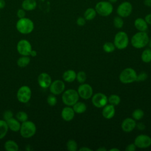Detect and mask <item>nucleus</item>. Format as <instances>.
I'll return each instance as SVG.
<instances>
[{
	"label": "nucleus",
	"mask_w": 151,
	"mask_h": 151,
	"mask_svg": "<svg viewBox=\"0 0 151 151\" xmlns=\"http://www.w3.org/2000/svg\"><path fill=\"white\" fill-rule=\"evenodd\" d=\"M130 41L133 47L140 49L148 44L149 38L146 31H139L132 36Z\"/></svg>",
	"instance_id": "nucleus-1"
},
{
	"label": "nucleus",
	"mask_w": 151,
	"mask_h": 151,
	"mask_svg": "<svg viewBox=\"0 0 151 151\" xmlns=\"http://www.w3.org/2000/svg\"><path fill=\"white\" fill-rule=\"evenodd\" d=\"M17 31L22 34H29L34 29V22L29 18L24 17L19 18L16 23Z\"/></svg>",
	"instance_id": "nucleus-2"
},
{
	"label": "nucleus",
	"mask_w": 151,
	"mask_h": 151,
	"mask_svg": "<svg viewBox=\"0 0 151 151\" xmlns=\"http://www.w3.org/2000/svg\"><path fill=\"white\" fill-rule=\"evenodd\" d=\"M36 131V125L32 121L27 120L22 122L21 124L19 132L21 136L24 138H31L35 134Z\"/></svg>",
	"instance_id": "nucleus-3"
},
{
	"label": "nucleus",
	"mask_w": 151,
	"mask_h": 151,
	"mask_svg": "<svg viewBox=\"0 0 151 151\" xmlns=\"http://www.w3.org/2000/svg\"><path fill=\"white\" fill-rule=\"evenodd\" d=\"M62 101L67 106H73L78 101L79 95L77 90L70 88L64 91L62 94Z\"/></svg>",
	"instance_id": "nucleus-4"
},
{
	"label": "nucleus",
	"mask_w": 151,
	"mask_h": 151,
	"mask_svg": "<svg viewBox=\"0 0 151 151\" xmlns=\"http://www.w3.org/2000/svg\"><path fill=\"white\" fill-rule=\"evenodd\" d=\"M137 73L132 68L127 67L122 71L119 75V80L123 84H129L136 81Z\"/></svg>",
	"instance_id": "nucleus-5"
},
{
	"label": "nucleus",
	"mask_w": 151,
	"mask_h": 151,
	"mask_svg": "<svg viewBox=\"0 0 151 151\" xmlns=\"http://www.w3.org/2000/svg\"><path fill=\"white\" fill-rule=\"evenodd\" d=\"M129 40L127 34L124 31L118 32L114 36V44L119 50L125 49L129 45Z\"/></svg>",
	"instance_id": "nucleus-6"
},
{
	"label": "nucleus",
	"mask_w": 151,
	"mask_h": 151,
	"mask_svg": "<svg viewBox=\"0 0 151 151\" xmlns=\"http://www.w3.org/2000/svg\"><path fill=\"white\" fill-rule=\"evenodd\" d=\"M96 12L101 16L107 17L111 14L113 7L110 2L100 1L95 6Z\"/></svg>",
	"instance_id": "nucleus-7"
},
{
	"label": "nucleus",
	"mask_w": 151,
	"mask_h": 151,
	"mask_svg": "<svg viewBox=\"0 0 151 151\" xmlns=\"http://www.w3.org/2000/svg\"><path fill=\"white\" fill-rule=\"evenodd\" d=\"M32 95V91L28 86H22L19 88L17 93V100L22 103H28L31 98Z\"/></svg>",
	"instance_id": "nucleus-8"
},
{
	"label": "nucleus",
	"mask_w": 151,
	"mask_h": 151,
	"mask_svg": "<svg viewBox=\"0 0 151 151\" xmlns=\"http://www.w3.org/2000/svg\"><path fill=\"white\" fill-rule=\"evenodd\" d=\"M32 50V45L31 43L27 40H21L17 43V50L18 52L21 55L29 56Z\"/></svg>",
	"instance_id": "nucleus-9"
},
{
	"label": "nucleus",
	"mask_w": 151,
	"mask_h": 151,
	"mask_svg": "<svg viewBox=\"0 0 151 151\" xmlns=\"http://www.w3.org/2000/svg\"><path fill=\"white\" fill-rule=\"evenodd\" d=\"M77 92L79 97L84 100L91 98L93 94L92 87L87 83H81L78 87Z\"/></svg>",
	"instance_id": "nucleus-10"
},
{
	"label": "nucleus",
	"mask_w": 151,
	"mask_h": 151,
	"mask_svg": "<svg viewBox=\"0 0 151 151\" xmlns=\"http://www.w3.org/2000/svg\"><path fill=\"white\" fill-rule=\"evenodd\" d=\"M134 143L137 148H147L151 145V137L147 134H139L136 137Z\"/></svg>",
	"instance_id": "nucleus-11"
},
{
	"label": "nucleus",
	"mask_w": 151,
	"mask_h": 151,
	"mask_svg": "<svg viewBox=\"0 0 151 151\" xmlns=\"http://www.w3.org/2000/svg\"><path fill=\"white\" fill-rule=\"evenodd\" d=\"M91 102L96 107L101 108L107 104L108 97L104 93H97L93 94L91 97Z\"/></svg>",
	"instance_id": "nucleus-12"
},
{
	"label": "nucleus",
	"mask_w": 151,
	"mask_h": 151,
	"mask_svg": "<svg viewBox=\"0 0 151 151\" xmlns=\"http://www.w3.org/2000/svg\"><path fill=\"white\" fill-rule=\"evenodd\" d=\"M132 11V4L127 1L121 3L117 9V13L122 18L129 17Z\"/></svg>",
	"instance_id": "nucleus-13"
},
{
	"label": "nucleus",
	"mask_w": 151,
	"mask_h": 151,
	"mask_svg": "<svg viewBox=\"0 0 151 151\" xmlns=\"http://www.w3.org/2000/svg\"><path fill=\"white\" fill-rule=\"evenodd\" d=\"M65 84L61 80H55L52 81L50 86V91L51 94L54 95H59L63 93L65 90Z\"/></svg>",
	"instance_id": "nucleus-14"
},
{
	"label": "nucleus",
	"mask_w": 151,
	"mask_h": 151,
	"mask_svg": "<svg viewBox=\"0 0 151 151\" xmlns=\"http://www.w3.org/2000/svg\"><path fill=\"white\" fill-rule=\"evenodd\" d=\"M37 81L39 86L42 88H47L50 87L52 83L51 76L47 73H41L38 76Z\"/></svg>",
	"instance_id": "nucleus-15"
},
{
	"label": "nucleus",
	"mask_w": 151,
	"mask_h": 151,
	"mask_svg": "<svg viewBox=\"0 0 151 151\" xmlns=\"http://www.w3.org/2000/svg\"><path fill=\"white\" fill-rule=\"evenodd\" d=\"M136 126V120L133 118L127 117L123 120L121 124V127L124 132L129 133L133 131Z\"/></svg>",
	"instance_id": "nucleus-16"
},
{
	"label": "nucleus",
	"mask_w": 151,
	"mask_h": 151,
	"mask_svg": "<svg viewBox=\"0 0 151 151\" xmlns=\"http://www.w3.org/2000/svg\"><path fill=\"white\" fill-rule=\"evenodd\" d=\"M61 116L64 120L66 122H69L73 119L75 116V112L73 107L67 106L63 109L61 113Z\"/></svg>",
	"instance_id": "nucleus-17"
},
{
	"label": "nucleus",
	"mask_w": 151,
	"mask_h": 151,
	"mask_svg": "<svg viewBox=\"0 0 151 151\" xmlns=\"http://www.w3.org/2000/svg\"><path fill=\"white\" fill-rule=\"evenodd\" d=\"M115 111L116 110L114 106L111 104H106L103 107L102 110V116L106 119H111L114 116Z\"/></svg>",
	"instance_id": "nucleus-18"
},
{
	"label": "nucleus",
	"mask_w": 151,
	"mask_h": 151,
	"mask_svg": "<svg viewBox=\"0 0 151 151\" xmlns=\"http://www.w3.org/2000/svg\"><path fill=\"white\" fill-rule=\"evenodd\" d=\"M6 122L8 126V129H10L11 131L15 132L19 131L21 124L20 123V122H19L17 119L12 117L7 120Z\"/></svg>",
	"instance_id": "nucleus-19"
},
{
	"label": "nucleus",
	"mask_w": 151,
	"mask_h": 151,
	"mask_svg": "<svg viewBox=\"0 0 151 151\" xmlns=\"http://www.w3.org/2000/svg\"><path fill=\"white\" fill-rule=\"evenodd\" d=\"M37 6L36 0H24L21 4V7L25 11L34 10Z\"/></svg>",
	"instance_id": "nucleus-20"
},
{
	"label": "nucleus",
	"mask_w": 151,
	"mask_h": 151,
	"mask_svg": "<svg viewBox=\"0 0 151 151\" xmlns=\"http://www.w3.org/2000/svg\"><path fill=\"white\" fill-rule=\"evenodd\" d=\"M134 25L139 31H146L148 28V24L146 21L142 18H137L134 21Z\"/></svg>",
	"instance_id": "nucleus-21"
},
{
	"label": "nucleus",
	"mask_w": 151,
	"mask_h": 151,
	"mask_svg": "<svg viewBox=\"0 0 151 151\" xmlns=\"http://www.w3.org/2000/svg\"><path fill=\"white\" fill-rule=\"evenodd\" d=\"M77 73L73 70H68L64 72L63 74V79L67 83H72L76 80Z\"/></svg>",
	"instance_id": "nucleus-22"
},
{
	"label": "nucleus",
	"mask_w": 151,
	"mask_h": 151,
	"mask_svg": "<svg viewBox=\"0 0 151 151\" xmlns=\"http://www.w3.org/2000/svg\"><path fill=\"white\" fill-rule=\"evenodd\" d=\"M73 109L75 113L81 114L84 113L87 110V106L84 102L77 101L73 106Z\"/></svg>",
	"instance_id": "nucleus-23"
},
{
	"label": "nucleus",
	"mask_w": 151,
	"mask_h": 151,
	"mask_svg": "<svg viewBox=\"0 0 151 151\" xmlns=\"http://www.w3.org/2000/svg\"><path fill=\"white\" fill-rule=\"evenodd\" d=\"M4 148L6 151H18V145L13 140H8L4 144Z\"/></svg>",
	"instance_id": "nucleus-24"
},
{
	"label": "nucleus",
	"mask_w": 151,
	"mask_h": 151,
	"mask_svg": "<svg viewBox=\"0 0 151 151\" xmlns=\"http://www.w3.org/2000/svg\"><path fill=\"white\" fill-rule=\"evenodd\" d=\"M8 129L6 122L5 120H0V140L6 135Z\"/></svg>",
	"instance_id": "nucleus-25"
},
{
	"label": "nucleus",
	"mask_w": 151,
	"mask_h": 151,
	"mask_svg": "<svg viewBox=\"0 0 151 151\" xmlns=\"http://www.w3.org/2000/svg\"><path fill=\"white\" fill-rule=\"evenodd\" d=\"M30 63V58L29 56L22 55L19 57L17 61V64L18 67L21 68H24L27 67Z\"/></svg>",
	"instance_id": "nucleus-26"
},
{
	"label": "nucleus",
	"mask_w": 151,
	"mask_h": 151,
	"mask_svg": "<svg viewBox=\"0 0 151 151\" xmlns=\"http://www.w3.org/2000/svg\"><path fill=\"white\" fill-rule=\"evenodd\" d=\"M96 14L97 12L96 9L92 8H89L85 11L84 13V18L87 21H90L96 17Z\"/></svg>",
	"instance_id": "nucleus-27"
},
{
	"label": "nucleus",
	"mask_w": 151,
	"mask_h": 151,
	"mask_svg": "<svg viewBox=\"0 0 151 151\" xmlns=\"http://www.w3.org/2000/svg\"><path fill=\"white\" fill-rule=\"evenodd\" d=\"M141 59L143 62L149 63L151 62V49L146 48L142 52L141 54Z\"/></svg>",
	"instance_id": "nucleus-28"
},
{
	"label": "nucleus",
	"mask_w": 151,
	"mask_h": 151,
	"mask_svg": "<svg viewBox=\"0 0 151 151\" xmlns=\"http://www.w3.org/2000/svg\"><path fill=\"white\" fill-rule=\"evenodd\" d=\"M120 101L121 99L120 96L117 94H111L108 97V102L114 106L119 105Z\"/></svg>",
	"instance_id": "nucleus-29"
},
{
	"label": "nucleus",
	"mask_w": 151,
	"mask_h": 151,
	"mask_svg": "<svg viewBox=\"0 0 151 151\" xmlns=\"http://www.w3.org/2000/svg\"><path fill=\"white\" fill-rule=\"evenodd\" d=\"M103 49L104 52L107 53H111L115 50L116 47L114 43H112L111 42H106L103 44Z\"/></svg>",
	"instance_id": "nucleus-30"
},
{
	"label": "nucleus",
	"mask_w": 151,
	"mask_h": 151,
	"mask_svg": "<svg viewBox=\"0 0 151 151\" xmlns=\"http://www.w3.org/2000/svg\"><path fill=\"white\" fill-rule=\"evenodd\" d=\"M144 111L140 109H137L134 110L132 113V118L135 120H140L144 116Z\"/></svg>",
	"instance_id": "nucleus-31"
},
{
	"label": "nucleus",
	"mask_w": 151,
	"mask_h": 151,
	"mask_svg": "<svg viewBox=\"0 0 151 151\" xmlns=\"http://www.w3.org/2000/svg\"><path fill=\"white\" fill-rule=\"evenodd\" d=\"M15 117H16V119L21 123L25 122L28 119V116L27 113L24 111H20L17 112Z\"/></svg>",
	"instance_id": "nucleus-32"
},
{
	"label": "nucleus",
	"mask_w": 151,
	"mask_h": 151,
	"mask_svg": "<svg viewBox=\"0 0 151 151\" xmlns=\"http://www.w3.org/2000/svg\"><path fill=\"white\" fill-rule=\"evenodd\" d=\"M66 147L68 150L70 151H76L77 150L78 145L77 142L73 140V139H70L68 140L66 144Z\"/></svg>",
	"instance_id": "nucleus-33"
},
{
	"label": "nucleus",
	"mask_w": 151,
	"mask_h": 151,
	"mask_svg": "<svg viewBox=\"0 0 151 151\" xmlns=\"http://www.w3.org/2000/svg\"><path fill=\"white\" fill-rule=\"evenodd\" d=\"M87 79V74L83 71L78 72L76 74V80L80 83H84Z\"/></svg>",
	"instance_id": "nucleus-34"
},
{
	"label": "nucleus",
	"mask_w": 151,
	"mask_h": 151,
	"mask_svg": "<svg viewBox=\"0 0 151 151\" xmlns=\"http://www.w3.org/2000/svg\"><path fill=\"white\" fill-rule=\"evenodd\" d=\"M123 24H124V22H123V20L122 19V17H120V16L114 17V18L113 19V25H114V27L119 29V28H121L123 27Z\"/></svg>",
	"instance_id": "nucleus-35"
},
{
	"label": "nucleus",
	"mask_w": 151,
	"mask_h": 151,
	"mask_svg": "<svg viewBox=\"0 0 151 151\" xmlns=\"http://www.w3.org/2000/svg\"><path fill=\"white\" fill-rule=\"evenodd\" d=\"M47 101L48 105H50V106H55L57 103V99L55 97V95L52 94H50L47 98Z\"/></svg>",
	"instance_id": "nucleus-36"
},
{
	"label": "nucleus",
	"mask_w": 151,
	"mask_h": 151,
	"mask_svg": "<svg viewBox=\"0 0 151 151\" xmlns=\"http://www.w3.org/2000/svg\"><path fill=\"white\" fill-rule=\"evenodd\" d=\"M147 78V74L145 72H141L139 74H137V78L136 81H143Z\"/></svg>",
	"instance_id": "nucleus-37"
},
{
	"label": "nucleus",
	"mask_w": 151,
	"mask_h": 151,
	"mask_svg": "<svg viewBox=\"0 0 151 151\" xmlns=\"http://www.w3.org/2000/svg\"><path fill=\"white\" fill-rule=\"evenodd\" d=\"M14 114L13 113L11 110H6L4 111V114H3V117H4V120H5V121H6L7 120L13 117Z\"/></svg>",
	"instance_id": "nucleus-38"
},
{
	"label": "nucleus",
	"mask_w": 151,
	"mask_h": 151,
	"mask_svg": "<svg viewBox=\"0 0 151 151\" xmlns=\"http://www.w3.org/2000/svg\"><path fill=\"white\" fill-rule=\"evenodd\" d=\"M25 15H26V12H25V11L24 9L20 8V9H18L17 10V16L19 19L25 17Z\"/></svg>",
	"instance_id": "nucleus-39"
},
{
	"label": "nucleus",
	"mask_w": 151,
	"mask_h": 151,
	"mask_svg": "<svg viewBox=\"0 0 151 151\" xmlns=\"http://www.w3.org/2000/svg\"><path fill=\"white\" fill-rule=\"evenodd\" d=\"M86 19L84 17H78L76 21L77 24L80 27L84 26L86 24Z\"/></svg>",
	"instance_id": "nucleus-40"
},
{
	"label": "nucleus",
	"mask_w": 151,
	"mask_h": 151,
	"mask_svg": "<svg viewBox=\"0 0 151 151\" xmlns=\"http://www.w3.org/2000/svg\"><path fill=\"white\" fill-rule=\"evenodd\" d=\"M136 149V146L134 145V143H130L128 145L125 149L126 151H134Z\"/></svg>",
	"instance_id": "nucleus-41"
},
{
	"label": "nucleus",
	"mask_w": 151,
	"mask_h": 151,
	"mask_svg": "<svg viewBox=\"0 0 151 151\" xmlns=\"http://www.w3.org/2000/svg\"><path fill=\"white\" fill-rule=\"evenodd\" d=\"M145 20L146 21V22H147V24L151 25V14H147V15L145 17Z\"/></svg>",
	"instance_id": "nucleus-42"
},
{
	"label": "nucleus",
	"mask_w": 151,
	"mask_h": 151,
	"mask_svg": "<svg viewBox=\"0 0 151 151\" xmlns=\"http://www.w3.org/2000/svg\"><path fill=\"white\" fill-rule=\"evenodd\" d=\"M137 127V129H139V130H143V129H145V125L143 124V123H139V124H136V127Z\"/></svg>",
	"instance_id": "nucleus-43"
},
{
	"label": "nucleus",
	"mask_w": 151,
	"mask_h": 151,
	"mask_svg": "<svg viewBox=\"0 0 151 151\" xmlns=\"http://www.w3.org/2000/svg\"><path fill=\"white\" fill-rule=\"evenodd\" d=\"M29 55L31 56V57H36V56L37 55V51H35V50H32V51H31V52H30Z\"/></svg>",
	"instance_id": "nucleus-44"
},
{
	"label": "nucleus",
	"mask_w": 151,
	"mask_h": 151,
	"mask_svg": "<svg viewBox=\"0 0 151 151\" xmlns=\"http://www.w3.org/2000/svg\"><path fill=\"white\" fill-rule=\"evenodd\" d=\"M144 4L149 7H151V0H144Z\"/></svg>",
	"instance_id": "nucleus-45"
},
{
	"label": "nucleus",
	"mask_w": 151,
	"mask_h": 151,
	"mask_svg": "<svg viewBox=\"0 0 151 151\" xmlns=\"http://www.w3.org/2000/svg\"><path fill=\"white\" fill-rule=\"evenodd\" d=\"M5 6V0H0V9H3Z\"/></svg>",
	"instance_id": "nucleus-46"
},
{
	"label": "nucleus",
	"mask_w": 151,
	"mask_h": 151,
	"mask_svg": "<svg viewBox=\"0 0 151 151\" xmlns=\"http://www.w3.org/2000/svg\"><path fill=\"white\" fill-rule=\"evenodd\" d=\"M92 150L87 147H83L79 149V151H91Z\"/></svg>",
	"instance_id": "nucleus-47"
},
{
	"label": "nucleus",
	"mask_w": 151,
	"mask_h": 151,
	"mask_svg": "<svg viewBox=\"0 0 151 151\" xmlns=\"http://www.w3.org/2000/svg\"><path fill=\"white\" fill-rule=\"evenodd\" d=\"M97 151H106L107 149L105 147H99L97 149Z\"/></svg>",
	"instance_id": "nucleus-48"
},
{
	"label": "nucleus",
	"mask_w": 151,
	"mask_h": 151,
	"mask_svg": "<svg viewBox=\"0 0 151 151\" xmlns=\"http://www.w3.org/2000/svg\"><path fill=\"white\" fill-rule=\"evenodd\" d=\"M109 150L110 151H119L120 150L117 148H112V149H110Z\"/></svg>",
	"instance_id": "nucleus-49"
},
{
	"label": "nucleus",
	"mask_w": 151,
	"mask_h": 151,
	"mask_svg": "<svg viewBox=\"0 0 151 151\" xmlns=\"http://www.w3.org/2000/svg\"><path fill=\"white\" fill-rule=\"evenodd\" d=\"M109 2H110V3H114V2H116L117 0H109Z\"/></svg>",
	"instance_id": "nucleus-50"
},
{
	"label": "nucleus",
	"mask_w": 151,
	"mask_h": 151,
	"mask_svg": "<svg viewBox=\"0 0 151 151\" xmlns=\"http://www.w3.org/2000/svg\"><path fill=\"white\" fill-rule=\"evenodd\" d=\"M149 47L151 49V40H149Z\"/></svg>",
	"instance_id": "nucleus-51"
},
{
	"label": "nucleus",
	"mask_w": 151,
	"mask_h": 151,
	"mask_svg": "<svg viewBox=\"0 0 151 151\" xmlns=\"http://www.w3.org/2000/svg\"><path fill=\"white\" fill-rule=\"evenodd\" d=\"M150 68H151V62H150Z\"/></svg>",
	"instance_id": "nucleus-52"
}]
</instances>
